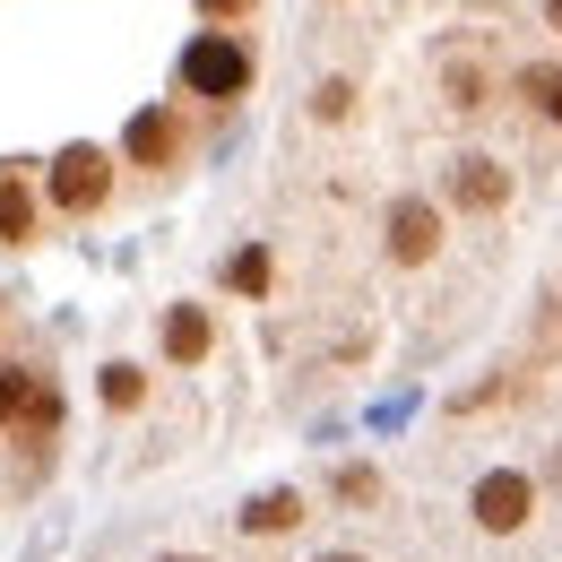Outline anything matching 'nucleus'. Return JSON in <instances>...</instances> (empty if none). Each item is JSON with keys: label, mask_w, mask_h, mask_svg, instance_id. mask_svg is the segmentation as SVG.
I'll return each instance as SVG.
<instances>
[{"label": "nucleus", "mask_w": 562, "mask_h": 562, "mask_svg": "<svg viewBox=\"0 0 562 562\" xmlns=\"http://www.w3.org/2000/svg\"><path fill=\"white\" fill-rule=\"evenodd\" d=\"M251 78H260L251 35H216V26H200V35L173 53V87H182V104H200V113L243 104V95H251Z\"/></svg>", "instance_id": "nucleus-1"}, {"label": "nucleus", "mask_w": 562, "mask_h": 562, "mask_svg": "<svg viewBox=\"0 0 562 562\" xmlns=\"http://www.w3.org/2000/svg\"><path fill=\"white\" fill-rule=\"evenodd\" d=\"M113 191H122V147H95V139H70L53 165H44V209L87 225V216L113 209Z\"/></svg>", "instance_id": "nucleus-2"}, {"label": "nucleus", "mask_w": 562, "mask_h": 562, "mask_svg": "<svg viewBox=\"0 0 562 562\" xmlns=\"http://www.w3.org/2000/svg\"><path fill=\"white\" fill-rule=\"evenodd\" d=\"M450 216H476V225H493V216L519 200V165H502V156H485V147H459L450 165H441V191H432Z\"/></svg>", "instance_id": "nucleus-3"}, {"label": "nucleus", "mask_w": 562, "mask_h": 562, "mask_svg": "<svg viewBox=\"0 0 562 562\" xmlns=\"http://www.w3.org/2000/svg\"><path fill=\"white\" fill-rule=\"evenodd\" d=\"M441 251H450V209L432 191H398L381 209V260L390 269H432Z\"/></svg>", "instance_id": "nucleus-4"}, {"label": "nucleus", "mask_w": 562, "mask_h": 562, "mask_svg": "<svg viewBox=\"0 0 562 562\" xmlns=\"http://www.w3.org/2000/svg\"><path fill=\"white\" fill-rule=\"evenodd\" d=\"M537 510H546V485H537L528 468H485V476L468 485V519H476L485 537H528Z\"/></svg>", "instance_id": "nucleus-5"}, {"label": "nucleus", "mask_w": 562, "mask_h": 562, "mask_svg": "<svg viewBox=\"0 0 562 562\" xmlns=\"http://www.w3.org/2000/svg\"><path fill=\"white\" fill-rule=\"evenodd\" d=\"M191 139H200V131H191L182 104H139L131 131H122V165H139V173H182Z\"/></svg>", "instance_id": "nucleus-6"}, {"label": "nucleus", "mask_w": 562, "mask_h": 562, "mask_svg": "<svg viewBox=\"0 0 562 562\" xmlns=\"http://www.w3.org/2000/svg\"><path fill=\"white\" fill-rule=\"evenodd\" d=\"M432 87H441V104H450L459 122H476L493 95H502V61H493L485 44H441V53H432Z\"/></svg>", "instance_id": "nucleus-7"}, {"label": "nucleus", "mask_w": 562, "mask_h": 562, "mask_svg": "<svg viewBox=\"0 0 562 562\" xmlns=\"http://www.w3.org/2000/svg\"><path fill=\"white\" fill-rule=\"evenodd\" d=\"M156 355H165L173 372H200L216 355V312L209 303H165V312H156Z\"/></svg>", "instance_id": "nucleus-8"}, {"label": "nucleus", "mask_w": 562, "mask_h": 562, "mask_svg": "<svg viewBox=\"0 0 562 562\" xmlns=\"http://www.w3.org/2000/svg\"><path fill=\"white\" fill-rule=\"evenodd\" d=\"M312 519V493H294V485H269V493H251L243 510H234V528L251 537V546H269V537H294Z\"/></svg>", "instance_id": "nucleus-9"}, {"label": "nucleus", "mask_w": 562, "mask_h": 562, "mask_svg": "<svg viewBox=\"0 0 562 562\" xmlns=\"http://www.w3.org/2000/svg\"><path fill=\"white\" fill-rule=\"evenodd\" d=\"M44 216H53V209H44V191L9 165V173H0V243H9V251H18V243H35V234H44Z\"/></svg>", "instance_id": "nucleus-10"}, {"label": "nucleus", "mask_w": 562, "mask_h": 562, "mask_svg": "<svg viewBox=\"0 0 562 562\" xmlns=\"http://www.w3.org/2000/svg\"><path fill=\"white\" fill-rule=\"evenodd\" d=\"M510 87H519V104H528L546 131H562V61H519Z\"/></svg>", "instance_id": "nucleus-11"}, {"label": "nucleus", "mask_w": 562, "mask_h": 562, "mask_svg": "<svg viewBox=\"0 0 562 562\" xmlns=\"http://www.w3.org/2000/svg\"><path fill=\"white\" fill-rule=\"evenodd\" d=\"M147 390H156V381H147V363H104V372H95V398H104V416H139Z\"/></svg>", "instance_id": "nucleus-12"}, {"label": "nucleus", "mask_w": 562, "mask_h": 562, "mask_svg": "<svg viewBox=\"0 0 562 562\" xmlns=\"http://www.w3.org/2000/svg\"><path fill=\"white\" fill-rule=\"evenodd\" d=\"M216 278H225V294H243V303H260V294L278 285V260H269V243H243V251H234V260H225Z\"/></svg>", "instance_id": "nucleus-13"}, {"label": "nucleus", "mask_w": 562, "mask_h": 562, "mask_svg": "<svg viewBox=\"0 0 562 562\" xmlns=\"http://www.w3.org/2000/svg\"><path fill=\"white\" fill-rule=\"evenodd\" d=\"M35 390H44V381H35V363H9V355H0V432H18V424H26Z\"/></svg>", "instance_id": "nucleus-14"}, {"label": "nucleus", "mask_w": 562, "mask_h": 562, "mask_svg": "<svg viewBox=\"0 0 562 562\" xmlns=\"http://www.w3.org/2000/svg\"><path fill=\"white\" fill-rule=\"evenodd\" d=\"M355 95H363V87H355V78H321V87H312V104H303V113H312V122H321V131H338V122H355Z\"/></svg>", "instance_id": "nucleus-15"}, {"label": "nucleus", "mask_w": 562, "mask_h": 562, "mask_svg": "<svg viewBox=\"0 0 562 562\" xmlns=\"http://www.w3.org/2000/svg\"><path fill=\"white\" fill-rule=\"evenodd\" d=\"M329 502H347V510H372V502H381V468H338V476H329Z\"/></svg>", "instance_id": "nucleus-16"}, {"label": "nucleus", "mask_w": 562, "mask_h": 562, "mask_svg": "<svg viewBox=\"0 0 562 562\" xmlns=\"http://www.w3.org/2000/svg\"><path fill=\"white\" fill-rule=\"evenodd\" d=\"M191 9H200V26H216V35H243L260 0H191Z\"/></svg>", "instance_id": "nucleus-17"}, {"label": "nucleus", "mask_w": 562, "mask_h": 562, "mask_svg": "<svg viewBox=\"0 0 562 562\" xmlns=\"http://www.w3.org/2000/svg\"><path fill=\"white\" fill-rule=\"evenodd\" d=\"M537 26H546V35H562V0H537Z\"/></svg>", "instance_id": "nucleus-18"}, {"label": "nucleus", "mask_w": 562, "mask_h": 562, "mask_svg": "<svg viewBox=\"0 0 562 562\" xmlns=\"http://www.w3.org/2000/svg\"><path fill=\"white\" fill-rule=\"evenodd\" d=\"M312 562H372V554H312Z\"/></svg>", "instance_id": "nucleus-19"}, {"label": "nucleus", "mask_w": 562, "mask_h": 562, "mask_svg": "<svg viewBox=\"0 0 562 562\" xmlns=\"http://www.w3.org/2000/svg\"><path fill=\"white\" fill-rule=\"evenodd\" d=\"M156 562H209V554H156Z\"/></svg>", "instance_id": "nucleus-20"}, {"label": "nucleus", "mask_w": 562, "mask_h": 562, "mask_svg": "<svg viewBox=\"0 0 562 562\" xmlns=\"http://www.w3.org/2000/svg\"><path fill=\"white\" fill-rule=\"evenodd\" d=\"M0 321H9V303H0Z\"/></svg>", "instance_id": "nucleus-21"}]
</instances>
